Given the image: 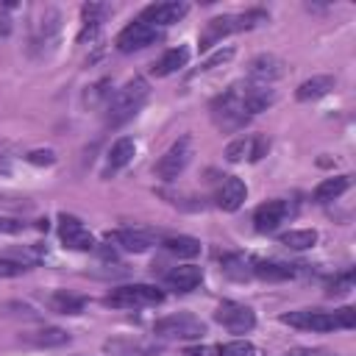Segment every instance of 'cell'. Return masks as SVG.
I'll list each match as a JSON object with an SVG mask.
<instances>
[{
  "mask_svg": "<svg viewBox=\"0 0 356 356\" xmlns=\"http://www.w3.org/2000/svg\"><path fill=\"white\" fill-rule=\"evenodd\" d=\"M281 323L300 328V331H337L345 328L350 331L356 325V309L345 306L337 312H320V309H298V312H286L281 314Z\"/></svg>",
  "mask_w": 356,
  "mask_h": 356,
  "instance_id": "obj_1",
  "label": "cell"
},
{
  "mask_svg": "<svg viewBox=\"0 0 356 356\" xmlns=\"http://www.w3.org/2000/svg\"><path fill=\"white\" fill-rule=\"evenodd\" d=\"M147 95H150V86H147V81L145 78H131L122 89H117L114 95H108V106H106V125H111V128H117V125H122V122H128L142 106H145V100H147Z\"/></svg>",
  "mask_w": 356,
  "mask_h": 356,
  "instance_id": "obj_2",
  "label": "cell"
},
{
  "mask_svg": "<svg viewBox=\"0 0 356 356\" xmlns=\"http://www.w3.org/2000/svg\"><path fill=\"white\" fill-rule=\"evenodd\" d=\"M264 19H267L264 11H245V14H222V17H214V19H209L206 28L200 31L197 44H200V50H209V47H214L217 42H222L225 36L239 33V31H248V28L264 22Z\"/></svg>",
  "mask_w": 356,
  "mask_h": 356,
  "instance_id": "obj_3",
  "label": "cell"
},
{
  "mask_svg": "<svg viewBox=\"0 0 356 356\" xmlns=\"http://www.w3.org/2000/svg\"><path fill=\"white\" fill-rule=\"evenodd\" d=\"M211 120L220 131H239L250 120L242 106V83L228 86L214 103H211Z\"/></svg>",
  "mask_w": 356,
  "mask_h": 356,
  "instance_id": "obj_4",
  "label": "cell"
},
{
  "mask_svg": "<svg viewBox=\"0 0 356 356\" xmlns=\"http://www.w3.org/2000/svg\"><path fill=\"white\" fill-rule=\"evenodd\" d=\"M164 300V292L150 284H125L106 295V306L114 309H139V306H156Z\"/></svg>",
  "mask_w": 356,
  "mask_h": 356,
  "instance_id": "obj_5",
  "label": "cell"
},
{
  "mask_svg": "<svg viewBox=\"0 0 356 356\" xmlns=\"http://www.w3.org/2000/svg\"><path fill=\"white\" fill-rule=\"evenodd\" d=\"M153 334L164 337V339H200L206 334V325L195 314L178 312V314H167V317L156 320Z\"/></svg>",
  "mask_w": 356,
  "mask_h": 356,
  "instance_id": "obj_6",
  "label": "cell"
},
{
  "mask_svg": "<svg viewBox=\"0 0 356 356\" xmlns=\"http://www.w3.org/2000/svg\"><path fill=\"white\" fill-rule=\"evenodd\" d=\"M189 161H192V136L186 134V136H181L178 142H172V145L167 147V153L156 161V175H159L161 181H175V178L186 170Z\"/></svg>",
  "mask_w": 356,
  "mask_h": 356,
  "instance_id": "obj_7",
  "label": "cell"
},
{
  "mask_svg": "<svg viewBox=\"0 0 356 356\" xmlns=\"http://www.w3.org/2000/svg\"><path fill=\"white\" fill-rule=\"evenodd\" d=\"M214 320H217L225 331H231V334H248V331H253V325H256L253 309L245 306V303H236V300H222V303L214 309Z\"/></svg>",
  "mask_w": 356,
  "mask_h": 356,
  "instance_id": "obj_8",
  "label": "cell"
},
{
  "mask_svg": "<svg viewBox=\"0 0 356 356\" xmlns=\"http://www.w3.org/2000/svg\"><path fill=\"white\" fill-rule=\"evenodd\" d=\"M153 42H159V31H156L153 25L142 22V19H134V22H128V25L120 31V36H117V50H120V53H134V50H142V47H147V44H153Z\"/></svg>",
  "mask_w": 356,
  "mask_h": 356,
  "instance_id": "obj_9",
  "label": "cell"
},
{
  "mask_svg": "<svg viewBox=\"0 0 356 356\" xmlns=\"http://www.w3.org/2000/svg\"><path fill=\"white\" fill-rule=\"evenodd\" d=\"M58 236H61L64 248H70V250H92L95 248V236L72 214H58Z\"/></svg>",
  "mask_w": 356,
  "mask_h": 356,
  "instance_id": "obj_10",
  "label": "cell"
},
{
  "mask_svg": "<svg viewBox=\"0 0 356 356\" xmlns=\"http://www.w3.org/2000/svg\"><path fill=\"white\" fill-rule=\"evenodd\" d=\"M248 197V186L245 181H239L236 175H222L217 189H214V203L222 209V211H236Z\"/></svg>",
  "mask_w": 356,
  "mask_h": 356,
  "instance_id": "obj_11",
  "label": "cell"
},
{
  "mask_svg": "<svg viewBox=\"0 0 356 356\" xmlns=\"http://www.w3.org/2000/svg\"><path fill=\"white\" fill-rule=\"evenodd\" d=\"M186 11H189L186 3H181V0H167V3H153V6H147L139 19L147 22V25H153V28H156V25H172V22H178V19H184Z\"/></svg>",
  "mask_w": 356,
  "mask_h": 356,
  "instance_id": "obj_12",
  "label": "cell"
},
{
  "mask_svg": "<svg viewBox=\"0 0 356 356\" xmlns=\"http://www.w3.org/2000/svg\"><path fill=\"white\" fill-rule=\"evenodd\" d=\"M284 72H286L284 70V61L278 56H273V53H261V56H256L248 64V78L253 83H264V86H270L273 81H278Z\"/></svg>",
  "mask_w": 356,
  "mask_h": 356,
  "instance_id": "obj_13",
  "label": "cell"
},
{
  "mask_svg": "<svg viewBox=\"0 0 356 356\" xmlns=\"http://www.w3.org/2000/svg\"><path fill=\"white\" fill-rule=\"evenodd\" d=\"M289 203L286 200H267V203H261L259 209H256V214H253V225H256V231H261V234H270V231H275L286 217H289Z\"/></svg>",
  "mask_w": 356,
  "mask_h": 356,
  "instance_id": "obj_14",
  "label": "cell"
},
{
  "mask_svg": "<svg viewBox=\"0 0 356 356\" xmlns=\"http://www.w3.org/2000/svg\"><path fill=\"white\" fill-rule=\"evenodd\" d=\"M108 239L117 242V248H122L128 253H145L156 245V236L147 231H139V228H120V231L108 234Z\"/></svg>",
  "mask_w": 356,
  "mask_h": 356,
  "instance_id": "obj_15",
  "label": "cell"
},
{
  "mask_svg": "<svg viewBox=\"0 0 356 356\" xmlns=\"http://www.w3.org/2000/svg\"><path fill=\"white\" fill-rule=\"evenodd\" d=\"M273 100H275V92H273L270 86H264V83H253V81L242 83V106H245V114H248V117L264 111Z\"/></svg>",
  "mask_w": 356,
  "mask_h": 356,
  "instance_id": "obj_16",
  "label": "cell"
},
{
  "mask_svg": "<svg viewBox=\"0 0 356 356\" xmlns=\"http://www.w3.org/2000/svg\"><path fill=\"white\" fill-rule=\"evenodd\" d=\"M203 281V270L195 267V264H181V267H172L167 275H164V284L175 292H192L197 289Z\"/></svg>",
  "mask_w": 356,
  "mask_h": 356,
  "instance_id": "obj_17",
  "label": "cell"
},
{
  "mask_svg": "<svg viewBox=\"0 0 356 356\" xmlns=\"http://www.w3.org/2000/svg\"><path fill=\"white\" fill-rule=\"evenodd\" d=\"M134 153H136V145H134V139L131 136H122V139H117L114 145H111V150H108V156H106V167H103V178H111L114 172H120L131 159H134Z\"/></svg>",
  "mask_w": 356,
  "mask_h": 356,
  "instance_id": "obj_18",
  "label": "cell"
},
{
  "mask_svg": "<svg viewBox=\"0 0 356 356\" xmlns=\"http://www.w3.org/2000/svg\"><path fill=\"white\" fill-rule=\"evenodd\" d=\"M250 270H253V275H259L264 281H286V278H295V273H298L295 264H284V261H273V259H250Z\"/></svg>",
  "mask_w": 356,
  "mask_h": 356,
  "instance_id": "obj_19",
  "label": "cell"
},
{
  "mask_svg": "<svg viewBox=\"0 0 356 356\" xmlns=\"http://www.w3.org/2000/svg\"><path fill=\"white\" fill-rule=\"evenodd\" d=\"M106 14H108V6H103V3H86L81 8V33H78V42L95 39V33L100 31V22H103Z\"/></svg>",
  "mask_w": 356,
  "mask_h": 356,
  "instance_id": "obj_20",
  "label": "cell"
},
{
  "mask_svg": "<svg viewBox=\"0 0 356 356\" xmlns=\"http://www.w3.org/2000/svg\"><path fill=\"white\" fill-rule=\"evenodd\" d=\"M186 61H189V47H184V44H178V47H170L156 64H153V75H159V78H167V75H172V72H178L181 67H186Z\"/></svg>",
  "mask_w": 356,
  "mask_h": 356,
  "instance_id": "obj_21",
  "label": "cell"
},
{
  "mask_svg": "<svg viewBox=\"0 0 356 356\" xmlns=\"http://www.w3.org/2000/svg\"><path fill=\"white\" fill-rule=\"evenodd\" d=\"M350 175H334V178H323L317 186H314V200L317 203H328V200H337L342 192H348L350 189Z\"/></svg>",
  "mask_w": 356,
  "mask_h": 356,
  "instance_id": "obj_22",
  "label": "cell"
},
{
  "mask_svg": "<svg viewBox=\"0 0 356 356\" xmlns=\"http://www.w3.org/2000/svg\"><path fill=\"white\" fill-rule=\"evenodd\" d=\"M331 89H334V78H331V75H314V78H309V81H303V83L298 86L295 97L303 100V103H309V100L325 97Z\"/></svg>",
  "mask_w": 356,
  "mask_h": 356,
  "instance_id": "obj_23",
  "label": "cell"
},
{
  "mask_svg": "<svg viewBox=\"0 0 356 356\" xmlns=\"http://www.w3.org/2000/svg\"><path fill=\"white\" fill-rule=\"evenodd\" d=\"M83 306H86L83 295H72V292H64V289L53 292V298H50V309L58 312V314H81Z\"/></svg>",
  "mask_w": 356,
  "mask_h": 356,
  "instance_id": "obj_24",
  "label": "cell"
},
{
  "mask_svg": "<svg viewBox=\"0 0 356 356\" xmlns=\"http://www.w3.org/2000/svg\"><path fill=\"white\" fill-rule=\"evenodd\" d=\"M25 342H31L36 348H58V345L70 342V334L64 328H39V331L25 334Z\"/></svg>",
  "mask_w": 356,
  "mask_h": 356,
  "instance_id": "obj_25",
  "label": "cell"
},
{
  "mask_svg": "<svg viewBox=\"0 0 356 356\" xmlns=\"http://www.w3.org/2000/svg\"><path fill=\"white\" fill-rule=\"evenodd\" d=\"M161 245L167 253H172L178 259H195L200 253V242L195 236H167Z\"/></svg>",
  "mask_w": 356,
  "mask_h": 356,
  "instance_id": "obj_26",
  "label": "cell"
},
{
  "mask_svg": "<svg viewBox=\"0 0 356 356\" xmlns=\"http://www.w3.org/2000/svg\"><path fill=\"white\" fill-rule=\"evenodd\" d=\"M220 264H222V273L231 275V278H236V281H245V278L253 275L250 261H248L245 256H239V253H225V256L220 259Z\"/></svg>",
  "mask_w": 356,
  "mask_h": 356,
  "instance_id": "obj_27",
  "label": "cell"
},
{
  "mask_svg": "<svg viewBox=\"0 0 356 356\" xmlns=\"http://www.w3.org/2000/svg\"><path fill=\"white\" fill-rule=\"evenodd\" d=\"M317 242V231L314 228H295V231H286L281 234V245L292 248V250H306Z\"/></svg>",
  "mask_w": 356,
  "mask_h": 356,
  "instance_id": "obj_28",
  "label": "cell"
},
{
  "mask_svg": "<svg viewBox=\"0 0 356 356\" xmlns=\"http://www.w3.org/2000/svg\"><path fill=\"white\" fill-rule=\"evenodd\" d=\"M217 356H264V350L248 339H234V342H225L222 348H217Z\"/></svg>",
  "mask_w": 356,
  "mask_h": 356,
  "instance_id": "obj_29",
  "label": "cell"
},
{
  "mask_svg": "<svg viewBox=\"0 0 356 356\" xmlns=\"http://www.w3.org/2000/svg\"><path fill=\"white\" fill-rule=\"evenodd\" d=\"M245 156H250V136H239L225 147V159L228 161H242Z\"/></svg>",
  "mask_w": 356,
  "mask_h": 356,
  "instance_id": "obj_30",
  "label": "cell"
},
{
  "mask_svg": "<svg viewBox=\"0 0 356 356\" xmlns=\"http://www.w3.org/2000/svg\"><path fill=\"white\" fill-rule=\"evenodd\" d=\"M231 58H234V47L217 50V53H211V56L197 67V72H209V70H214V67H220V64H225V61H231Z\"/></svg>",
  "mask_w": 356,
  "mask_h": 356,
  "instance_id": "obj_31",
  "label": "cell"
},
{
  "mask_svg": "<svg viewBox=\"0 0 356 356\" xmlns=\"http://www.w3.org/2000/svg\"><path fill=\"white\" fill-rule=\"evenodd\" d=\"M350 286H353V273L348 270V273L334 275V278L328 281V295H345Z\"/></svg>",
  "mask_w": 356,
  "mask_h": 356,
  "instance_id": "obj_32",
  "label": "cell"
},
{
  "mask_svg": "<svg viewBox=\"0 0 356 356\" xmlns=\"http://www.w3.org/2000/svg\"><path fill=\"white\" fill-rule=\"evenodd\" d=\"M267 150H270V139L267 136H250V161H259L261 156H267Z\"/></svg>",
  "mask_w": 356,
  "mask_h": 356,
  "instance_id": "obj_33",
  "label": "cell"
},
{
  "mask_svg": "<svg viewBox=\"0 0 356 356\" xmlns=\"http://www.w3.org/2000/svg\"><path fill=\"white\" fill-rule=\"evenodd\" d=\"M28 267L25 264H19V261H14V259H0V278H17V275H22Z\"/></svg>",
  "mask_w": 356,
  "mask_h": 356,
  "instance_id": "obj_34",
  "label": "cell"
},
{
  "mask_svg": "<svg viewBox=\"0 0 356 356\" xmlns=\"http://www.w3.org/2000/svg\"><path fill=\"white\" fill-rule=\"evenodd\" d=\"M25 159H28L31 164H36V167H42V164L47 167V164H53V161H56V153H53V150H31Z\"/></svg>",
  "mask_w": 356,
  "mask_h": 356,
  "instance_id": "obj_35",
  "label": "cell"
},
{
  "mask_svg": "<svg viewBox=\"0 0 356 356\" xmlns=\"http://www.w3.org/2000/svg\"><path fill=\"white\" fill-rule=\"evenodd\" d=\"M22 228H25V225H22L19 220H3V217H0V231H3V234H17V231H22Z\"/></svg>",
  "mask_w": 356,
  "mask_h": 356,
  "instance_id": "obj_36",
  "label": "cell"
},
{
  "mask_svg": "<svg viewBox=\"0 0 356 356\" xmlns=\"http://www.w3.org/2000/svg\"><path fill=\"white\" fill-rule=\"evenodd\" d=\"M286 356H317V353H312V350H303V348H295V350H289Z\"/></svg>",
  "mask_w": 356,
  "mask_h": 356,
  "instance_id": "obj_37",
  "label": "cell"
}]
</instances>
